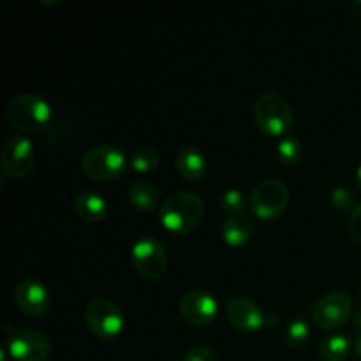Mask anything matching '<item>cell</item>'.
Wrapping results in <instances>:
<instances>
[{"label": "cell", "mask_w": 361, "mask_h": 361, "mask_svg": "<svg viewBox=\"0 0 361 361\" xmlns=\"http://www.w3.org/2000/svg\"><path fill=\"white\" fill-rule=\"evenodd\" d=\"M204 214V204L196 192L178 190L166 197L159 207V219L168 231L187 235L200 226Z\"/></svg>", "instance_id": "obj_1"}, {"label": "cell", "mask_w": 361, "mask_h": 361, "mask_svg": "<svg viewBox=\"0 0 361 361\" xmlns=\"http://www.w3.org/2000/svg\"><path fill=\"white\" fill-rule=\"evenodd\" d=\"M7 120L14 129L27 134H39L49 127L53 111L49 102L37 94H20L7 104Z\"/></svg>", "instance_id": "obj_2"}, {"label": "cell", "mask_w": 361, "mask_h": 361, "mask_svg": "<svg viewBox=\"0 0 361 361\" xmlns=\"http://www.w3.org/2000/svg\"><path fill=\"white\" fill-rule=\"evenodd\" d=\"M254 122L267 136H282L295 123L288 99L277 92H264L254 104Z\"/></svg>", "instance_id": "obj_3"}, {"label": "cell", "mask_w": 361, "mask_h": 361, "mask_svg": "<svg viewBox=\"0 0 361 361\" xmlns=\"http://www.w3.org/2000/svg\"><path fill=\"white\" fill-rule=\"evenodd\" d=\"M80 164L81 171L88 178L108 182V180H115L126 173L129 159L126 157V154L118 147H113V145H97V147L85 152Z\"/></svg>", "instance_id": "obj_4"}, {"label": "cell", "mask_w": 361, "mask_h": 361, "mask_svg": "<svg viewBox=\"0 0 361 361\" xmlns=\"http://www.w3.org/2000/svg\"><path fill=\"white\" fill-rule=\"evenodd\" d=\"M85 321L95 337L102 341L115 338L126 326V316L115 302L108 298H94L85 309Z\"/></svg>", "instance_id": "obj_5"}, {"label": "cell", "mask_w": 361, "mask_h": 361, "mask_svg": "<svg viewBox=\"0 0 361 361\" xmlns=\"http://www.w3.org/2000/svg\"><path fill=\"white\" fill-rule=\"evenodd\" d=\"M289 201V190L284 182L277 178H267L254 187L250 194V208L259 219H275L286 210Z\"/></svg>", "instance_id": "obj_6"}, {"label": "cell", "mask_w": 361, "mask_h": 361, "mask_svg": "<svg viewBox=\"0 0 361 361\" xmlns=\"http://www.w3.org/2000/svg\"><path fill=\"white\" fill-rule=\"evenodd\" d=\"M130 261L141 277L147 281H157L164 275L168 267V254L159 240L145 236L137 240L130 249Z\"/></svg>", "instance_id": "obj_7"}, {"label": "cell", "mask_w": 361, "mask_h": 361, "mask_svg": "<svg viewBox=\"0 0 361 361\" xmlns=\"http://www.w3.org/2000/svg\"><path fill=\"white\" fill-rule=\"evenodd\" d=\"M353 316V300L348 293L334 291L324 295L316 302L312 309L314 324L321 330H337L344 326Z\"/></svg>", "instance_id": "obj_8"}, {"label": "cell", "mask_w": 361, "mask_h": 361, "mask_svg": "<svg viewBox=\"0 0 361 361\" xmlns=\"http://www.w3.org/2000/svg\"><path fill=\"white\" fill-rule=\"evenodd\" d=\"M6 345L7 353L14 361H46L51 355V344L48 337L30 328L9 331Z\"/></svg>", "instance_id": "obj_9"}, {"label": "cell", "mask_w": 361, "mask_h": 361, "mask_svg": "<svg viewBox=\"0 0 361 361\" xmlns=\"http://www.w3.org/2000/svg\"><path fill=\"white\" fill-rule=\"evenodd\" d=\"M35 161L34 145L25 136H11L0 152V164L4 175L11 178H23L30 173Z\"/></svg>", "instance_id": "obj_10"}, {"label": "cell", "mask_w": 361, "mask_h": 361, "mask_svg": "<svg viewBox=\"0 0 361 361\" xmlns=\"http://www.w3.org/2000/svg\"><path fill=\"white\" fill-rule=\"evenodd\" d=\"M13 300L21 314L28 317H41L51 305V295L42 282L35 279H21L13 291Z\"/></svg>", "instance_id": "obj_11"}, {"label": "cell", "mask_w": 361, "mask_h": 361, "mask_svg": "<svg viewBox=\"0 0 361 361\" xmlns=\"http://www.w3.org/2000/svg\"><path fill=\"white\" fill-rule=\"evenodd\" d=\"M180 314L189 324L207 326L217 317L219 302L207 291H189L180 300Z\"/></svg>", "instance_id": "obj_12"}, {"label": "cell", "mask_w": 361, "mask_h": 361, "mask_svg": "<svg viewBox=\"0 0 361 361\" xmlns=\"http://www.w3.org/2000/svg\"><path fill=\"white\" fill-rule=\"evenodd\" d=\"M226 316H228L229 323L240 331L259 330L261 326L267 324L264 312L249 296H235L229 300L228 307H226Z\"/></svg>", "instance_id": "obj_13"}, {"label": "cell", "mask_w": 361, "mask_h": 361, "mask_svg": "<svg viewBox=\"0 0 361 361\" xmlns=\"http://www.w3.org/2000/svg\"><path fill=\"white\" fill-rule=\"evenodd\" d=\"M73 210L83 222H99L108 215L109 203L95 190H83L74 197Z\"/></svg>", "instance_id": "obj_14"}, {"label": "cell", "mask_w": 361, "mask_h": 361, "mask_svg": "<svg viewBox=\"0 0 361 361\" xmlns=\"http://www.w3.org/2000/svg\"><path fill=\"white\" fill-rule=\"evenodd\" d=\"M176 169L180 176H183L189 182H196L204 176L208 169V161L201 150L194 147H185L176 155Z\"/></svg>", "instance_id": "obj_15"}, {"label": "cell", "mask_w": 361, "mask_h": 361, "mask_svg": "<svg viewBox=\"0 0 361 361\" xmlns=\"http://www.w3.org/2000/svg\"><path fill=\"white\" fill-rule=\"evenodd\" d=\"M222 240L231 247H242L252 238L254 224L247 214L231 215L224 221L221 229Z\"/></svg>", "instance_id": "obj_16"}, {"label": "cell", "mask_w": 361, "mask_h": 361, "mask_svg": "<svg viewBox=\"0 0 361 361\" xmlns=\"http://www.w3.org/2000/svg\"><path fill=\"white\" fill-rule=\"evenodd\" d=\"M129 201L140 212H145V214L154 212L159 203L157 187L154 183L147 182V180H136L129 187Z\"/></svg>", "instance_id": "obj_17"}, {"label": "cell", "mask_w": 361, "mask_h": 361, "mask_svg": "<svg viewBox=\"0 0 361 361\" xmlns=\"http://www.w3.org/2000/svg\"><path fill=\"white\" fill-rule=\"evenodd\" d=\"M351 351L348 335H330L319 344V358L323 361H344Z\"/></svg>", "instance_id": "obj_18"}, {"label": "cell", "mask_w": 361, "mask_h": 361, "mask_svg": "<svg viewBox=\"0 0 361 361\" xmlns=\"http://www.w3.org/2000/svg\"><path fill=\"white\" fill-rule=\"evenodd\" d=\"M275 155H277V161L282 166L291 168V166L298 164L300 159H302L303 147L298 137H282L277 143V147H275Z\"/></svg>", "instance_id": "obj_19"}, {"label": "cell", "mask_w": 361, "mask_h": 361, "mask_svg": "<svg viewBox=\"0 0 361 361\" xmlns=\"http://www.w3.org/2000/svg\"><path fill=\"white\" fill-rule=\"evenodd\" d=\"M161 161V155L152 147H137L133 154L129 155V166L136 173H150L155 169Z\"/></svg>", "instance_id": "obj_20"}, {"label": "cell", "mask_w": 361, "mask_h": 361, "mask_svg": "<svg viewBox=\"0 0 361 361\" xmlns=\"http://www.w3.org/2000/svg\"><path fill=\"white\" fill-rule=\"evenodd\" d=\"M310 335H312V330L302 317H296L286 326V341L291 348H303L309 342Z\"/></svg>", "instance_id": "obj_21"}, {"label": "cell", "mask_w": 361, "mask_h": 361, "mask_svg": "<svg viewBox=\"0 0 361 361\" xmlns=\"http://www.w3.org/2000/svg\"><path fill=\"white\" fill-rule=\"evenodd\" d=\"M247 204H249V201H247L245 194L240 189H229L221 196V208L229 217L231 215L245 214Z\"/></svg>", "instance_id": "obj_22"}, {"label": "cell", "mask_w": 361, "mask_h": 361, "mask_svg": "<svg viewBox=\"0 0 361 361\" xmlns=\"http://www.w3.org/2000/svg\"><path fill=\"white\" fill-rule=\"evenodd\" d=\"M330 204L331 208H335L337 212H351L355 210L358 204H356L355 194L351 192L345 187H335L330 192Z\"/></svg>", "instance_id": "obj_23"}, {"label": "cell", "mask_w": 361, "mask_h": 361, "mask_svg": "<svg viewBox=\"0 0 361 361\" xmlns=\"http://www.w3.org/2000/svg\"><path fill=\"white\" fill-rule=\"evenodd\" d=\"M215 353L214 349L207 348V345H194L192 349L183 355L182 361H215Z\"/></svg>", "instance_id": "obj_24"}, {"label": "cell", "mask_w": 361, "mask_h": 361, "mask_svg": "<svg viewBox=\"0 0 361 361\" xmlns=\"http://www.w3.org/2000/svg\"><path fill=\"white\" fill-rule=\"evenodd\" d=\"M349 233L355 242L361 243V203L353 210L351 217H349Z\"/></svg>", "instance_id": "obj_25"}, {"label": "cell", "mask_w": 361, "mask_h": 361, "mask_svg": "<svg viewBox=\"0 0 361 361\" xmlns=\"http://www.w3.org/2000/svg\"><path fill=\"white\" fill-rule=\"evenodd\" d=\"M353 326H355V330L360 331V335H361V307L356 310L355 316H353Z\"/></svg>", "instance_id": "obj_26"}, {"label": "cell", "mask_w": 361, "mask_h": 361, "mask_svg": "<svg viewBox=\"0 0 361 361\" xmlns=\"http://www.w3.org/2000/svg\"><path fill=\"white\" fill-rule=\"evenodd\" d=\"M353 348H355V353H356V356H358V358L361 360V335H358V337H356V341H355V345H353Z\"/></svg>", "instance_id": "obj_27"}, {"label": "cell", "mask_w": 361, "mask_h": 361, "mask_svg": "<svg viewBox=\"0 0 361 361\" xmlns=\"http://www.w3.org/2000/svg\"><path fill=\"white\" fill-rule=\"evenodd\" d=\"M355 183H356V187H358V190L361 192V166H358V169H356Z\"/></svg>", "instance_id": "obj_28"}, {"label": "cell", "mask_w": 361, "mask_h": 361, "mask_svg": "<svg viewBox=\"0 0 361 361\" xmlns=\"http://www.w3.org/2000/svg\"><path fill=\"white\" fill-rule=\"evenodd\" d=\"M360 293H361V288H360Z\"/></svg>", "instance_id": "obj_29"}]
</instances>
